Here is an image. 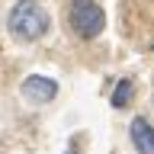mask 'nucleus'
Wrapping results in <instances>:
<instances>
[{
	"instance_id": "nucleus-1",
	"label": "nucleus",
	"mask_w": 154,
	"mask_h": 154,
	"mask_svg": "<svg viewBox=\"0 0 154 154\" xmlns=\"http://www.w3.org/2000/svg\"><path fill=\"white\" fill-rule=\"evenodd\" d=\"M7 29H10V35L19 38V42H38L51 29V16H48V10L38 0H16L10 7Z\"/></svg>"
},
{
	"instance_id": "nucleus-4",
	"label": "nucleus",
	"mask_w": 154,
	"mask_h": 154,
	"mask_svg": "<svg viewBox=\"0 0 154 154\" xmlns=\"http://www.w3.org/2000/svg\"><path fill=\"white\" fill-rule=\"evenodd\" d=\"M128 135H132V144H135L138 154H154V132H151V125H148L144 116H135L132 119Z\"/></svg>"
},
{
	"instance_id": "nucleus-2",
	"label": "nucleus",
	"mask_w": 154,
	"mask_h": 154,
	"mask_svg": "<svg viewBox=\"0 0 154 154\" xmlns=\"http://www.w3.org/2000/svg\"><path fill=\"white\" fill-rule=\"evenodd\" d=\"M67 19H71V29H74L80 38H96L100 32H103V26H106L103 7L93 3V0H74Z\"/></svg>"
},
{
	"instance_id": "nucleus-3",
	"label": "nucleus",
	"mask_w": 154,
	"mask_h": 154,
	"mask_svg": "<svg viewBox=\"0 0 154 154\" xmlns=\"http://www.w3.org/2000/svg\"><path fill=\"white\" fill-rule=\"evenodd\" d=\"M19 93H23L26 103L45 106V103H51L58 96V80H51V77H45V74H29L26 80L19 84Z\"/></svg>"
},
{
	"instance_id": "nucleus-5",
	"label": "nucleus",
	"mask_w": 154,
	"mask_h": 154,
	"mask_svg": "<svg viewBox=\"0 0 154 154\" xmlns=\"http://www.w3.org/2000/svg\"><path fill=\"white\" fill-rule=\"evenodd\" d=\"M132 96H135V84L132 80H119L112 90V106L116 109H125V106L132 103Z\"/></svg>"
}]
</instances>
